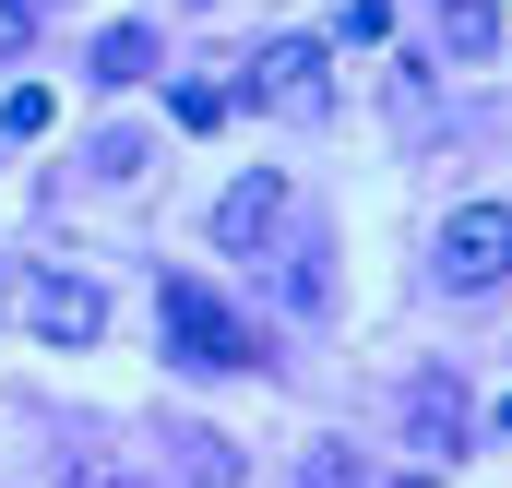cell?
<instances>
[{
	"label": "cell",
	"mask_w": 512,
	"mask_h": 488,
	"mask_svg": "<svg viewBox=\"0 0 512 488\" xmlns=\"http://www.w3.org/2000/svg\"><path fill=\"white\" fill-rule=\"evenodd\" d=\"M501 429H512V393H501Z\"/></svg>",
	"instance_id": "obj_16"
},
{
	"label": "cell",
	"mask_w": 512,
	"mask_h": 488,
	"mask_svg": "<svg viewBox=\"0 0 512 488\" xmlns=\"http://www.w3.org/2000/svg\"><path fill=\"white\" fill-rule=\"evenodd\" d=\"M12 48H24V0H0V60H12Z\"/></svg>",
	"instance_id": "obj_14"
},
{
	"label": "cell",
	"mask_w": 512,
	"mask_h": 488,
	"mask_svg": "<svg viewBox=\"0 0 512 488\" xmlns=\"http://www.w3.org/2000/svg\"><path fill=\"white\" fill-rule=\"evenodd\" d=\"M155 72V24H108L96 36V84H143Z\"/></svg>",
	"instance_id": "obj_7"
},
{
	"label": "cell",
	"mask_w": 512,
	"mask_h": 488,
	"mask_svg": "<svg viewBox=\"0 0 512 488\" xmlns=\"http://www.w3.org/2000/svg\"><path fill=\"white\" fill-rule=\"evenodd\" d=\"M191 488H239V453H227L215 429H191Z\"/></svg>",
	"instance_id": "obj_12"
},
{
	"label": "cell",
	"mask_w": 512,
	"mask_h": 488,
	"mask_svg": "<svg viewBox=\"0 0 512 488\" xmlns=\"http://www.w3.org/2000/svg\"><path fill=\"white\" fill-rule=\"evenodd\" d=\"M251 96L286 108V120H322V96H334V84H322V36H274L251 60Z\"/></svg>",
	"instance_id": "obj_5"
},
{
	"label": "cell",
	"mask_w": 512,
	"mask_h": 488,
	"mask_svg": "<svg viewBox=\"0 0 512 488\" xmlns=\"http://www.w3.org/2000/svg\"><path fill=\"white\" fill-rule=\"evenodd\" d=\"M274 227H286V179H274V167L227 179V203H215V250H262Z\"/></svg>",
	"instance_id": "obj_6"
},
{
	"label": "cell",
	"mask_w": 512,
	"mask_h": 488,
	"mask_svg": "<svg viewBox=\"0 0 512 488\" xmlns=\"http://www.w3.org/2000/svg\"><path fill=\"white\" fill-rule=\"evenodd\" d=\"M72 488H120V477H72Z\"/></svg>",
	"instance_id": "obj_15"
},
{
	"label": "cell",
	"mask_w": 512,
	"mask_h": 488,
	"mask_svg": "<svg viewBox=\"0 0 512 488\" xmlns=\"http://www.w3.org/2000/svg\"><path fill=\"white\" fill-rule=\"evenodd\" d=\"M167 346H179V358H203V369H262V334L215 298V286H191V274L167 286Z\"/></svg>",
	"instance_id": "obj_1"
},
{
	"label": "cell",
	"mask_w": 512,
	"mask_h": 488,
	"mask_svg": "<svg viewBox=\"0 0 512 488\" xmlns=\"http://www.w3.org/2000/svg\"><path fill=\"white\" fill-rule=\"evenodd\" d=\"M405 441H417L429 465H453V453L477 441V405H465L453 369H417V381H405Z\"/></svg>",
	"instance_id": "obj_3"
},
{
	"label": "cell",
	"mask_w": 512,
	"mask_h": 488,
	"mask_svg": "<svg viewBox=\"0 0 512 488\" xmlns=\"http://www.w3.org/2000/svg\"><path fill=\"white\" fill-rule=\"evenodd\" d=\"M512 274V203H453L441 215V286H501Z\"/></svg>",
	"instance_id": "obj_2"
},
{
	"label": "cell",
	"mask_w": 512,
	"mask_h": 488,
	"mask_svg": "<svg viewBox=\"0 0 512 488\" xmlns=\"http://www.w3.org/2000/svg\"><path fill=\"white\" fill-rule=\"evenodd\" d=\"M441 48H453V60H489V48H501V12H489V0H441Z\"/></svg>",
	"instance_id": "obj_8"
},
{
	"label": "cell",
	"mask_w": 512,
	"mask_h": 488,
	"mask_svg": "<svg viewBox=\"0 0 512 488\" xmlns=\"http://www.w3.org/2000/svg\"><path fill=\"white\" fill-rule=\"evenodd\" d=\"M60 120V96H48V84H12V96H0V131H48Z\"/></svg>",
	"instance_id": "obj_11"
},
{
	"label": "cell",
	"mask_w": 512,
	"mask_h": 488,
	"mask_svg": "<svg viewBox=\"0 0 512 488\" xmlns=\"http://www.w3.org/2000/svg\"><path fill=\"white\" fill-rule=\"evenodd\" d=\"M167 120H179V131H215V120H227V96H215V84H179V96H167Z\"/></svg>",
	"instance_id": "obj_13"
},
{
	"label": "cell",
	"mask_w": 512,
	"mask_h": 488,
	"mask_svg": "<svg viewBox=\"0 0 512 488\" xmlns=\"http://www.w3.org/2000/svg\"><path fill=\"white\" fill-rule=\"evenodd\" d=\"M334 36H346V48H382V36H393V0H346Z\"/></svg>",
	"instance_id": "obj_10"
},
{
	"label": "cell",
	"mask_w": 512,
	"mask_h": 488,
	"mask_svg": "<svg viewBox=\"0 0 512 488\" xmlns=\"http://www.w3.org/2000/svg\"><path fill=\"white\" fill-rule=\"evenodd\" d=\"M24 322H36L48 346H96V334H108V286H84V274H24Z\"/></svg>",
	"instance_id": "obj_4"
},
{
	"label": "cell",
	"mask_w": 512,
	"mask_h": 488,
	"mask_svg": "<svg viewBox=\"0 0 512 488\" xmlns=\"http://www.w3.org/2000/svg\"><path fill=\"white\" fill-rule=\"evenodd\" d=\"M298 488H370V453L358 441H310L298 453Z\"/></svg>",
	"instance_id": "obj_9"
}]
</instances>
